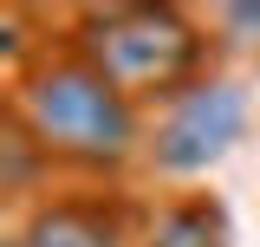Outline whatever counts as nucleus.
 Returning a JSON list of instances; mask_svg holds the SVG:
<instances>
[{"label": "nucleus", "instance_id": "nucleus-1", "mask_svg": "<svg viewBox=\"0 0 260 247\" xmlns=\"http://www.w3.org/2000/svg\"><path fill=\"white\" fill-rule=\"evenodd\" d=\"M20 130L46 156L85 163V169H117L137 150V104L85 59H59L39 65L20 85Z\"/></svg>", "mask_w": 260, "mask_h": 247}, {"label": "nucleus", "instance_id": "nucleus-2", "mask_svg": "<svg viewBox=\"0 0 260 247\" xmlns=\"http://www.w3.org/2000/svg\"><path fill=\"white\" fill-rule=\"evenodd\" d=\"M78 59L104 72L117 91L137 98H176L195 91V65H202V33L176 7H104L85 13L78 26Z\"/></svg>", "mask_w": 260, "mask_h": 247}, {"label": "nucleus", "instance_id": "nucleus-3", "mask_svg": "<svg viewBox=\"0 0 260 247\" xmlns=\"http://www.w3.org/2000/svg\"><path fill=\"white\" fill-rule=\"evenodd\" d=\"M241 130H247V98L234 85H195L169 104L150 150L162 169H208L215 156H228V143H241Z\"/></svg>", "mask_w": 260, "mask_h": 247}, {"label": "nucleus", "instance_id": "nucleus-4", "mask_svg": "<svg viewBox=\"0 0 260 247\" xmlns=\"http://www.w3.org/2000/svg\"><path fill=\"white\" fill-rule=\"evenodd\" d=\"M20 247H124V228L98 202H52L39 208Z\"/></svg>", "mask_w": 260, "mask_h": 247}, {"label": "nucleus", "instance_id": "nucleus-5", "mask_svg": "<svg viewBox=\"0 0 260 247\" xmlns=\"http://www.w3.org/2000/svg\"><path fill=\"white\" fill-rule=\"evenodd\" d=\"M150 247H221V221L208 208H176L156 221V241Z\"/></svg>", "mask_w": 260, "mask_h": 247}]
</instances>
